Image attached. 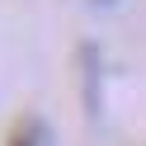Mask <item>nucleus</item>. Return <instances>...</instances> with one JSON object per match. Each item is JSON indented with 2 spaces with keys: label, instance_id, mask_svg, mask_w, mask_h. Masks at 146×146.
I'll use <instances>...</instances> for the list:
<instances>
[{
  "label": "nucleus",
  "instance_id": "nucleus-1",
  "mask_svg": "<svg viewBox=\"0 0 146 146\" xmlns=\"http://www.w3.org/2000/svg\"><path fill=\"white\" fill-rule=\"evenodd\" d=\"M10 146H47V137H42V127H38V123H24L19 132L10 137Z\"/></svg>",
  "mask_w": 146,
  "mask_h": 146
}]
</instances>
